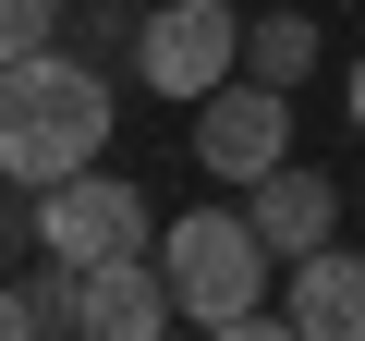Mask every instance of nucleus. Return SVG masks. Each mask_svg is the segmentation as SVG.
<instances>
[{
    "label": "nucleus",
    "mask_w": 365,
    "mask_h": 341,
    "mask_svg": "<svg viewBox=\"0 0 365 341\" xmlns=\"http://www.w3.org/2000/svg\"><path fill=\"white\" fill-rule=\"evenodd\" d=\"M110 122H122V98H110V73L86 61V49H25V61H0V170L37 195V183H61V170H86V158H110Z\"/></svg>",
    "instance_id": "f257e3e1"
},
{
    "label": "nucleus",
    "mask_w": 365,
    "mask_h": 341,
    "mask_svg": "<svg viewBox=\"0 0 365 341\" xmlns=\"http://www.w3.org/2000/svg\"><path fill=\"white\" fill-rule=\"evenodd\" d=\"M158 268H170V305L195 317V329H220V341H256V329H280V305H268V244H256V220L244 208H182V220H158Z\"/></svg>",
    "instance_id": "f03ea898"
},
{
    "label": "nucleus",
    "mask_w": 365,
    "mask_h": 341,
    "mask_svg": "<svg viewBox=\"0 0 365 341\" xmlns=\"http://www.w3.org/2000/svg\"><path fill=\"white\" fill-rule=\"evenodd\" d=\"M158 244V208H146V183H122V170H61V183H37V256H61V268H98V256H146Z\"/></svg>",
    "instance_id": "7ed1b4c3"
},
{
    "label": "nucleus",
    "mask_w": 365,
    "mask_h": 341,
    "mask_svg": "<svg viewBox=\"0 0 365 341\" xmlns=\"http://www.w3.org/2000/svg\"><path fill=\"white\" fill-rule=\"evenodd\" d=\"M122 61L146 73V98H182V110H195L207 86L244 73V13H232V0H158Z\"/></svg>",
    "instance_id": "20e7f679"
},
{
    "label": "nucleus",
    "mask_w": 365,
    "mask_h": 341,
    "mask_svg": "<svg viewBox=\"0 0 365 341\" xmlns=\"http://www.w3.org/2000/svg\"><path fill=\"white\" fill-rule=\"evenodd\" d=\"M292 158V86L268 73H232L195 98V170H220V183H256V170Z\"/></svg>",
    "instance_id": "39448f33"
},
{
    "label": "nucleus",
    "mask_w": 365,
    "mask_h": 341,
    "mask_svg": "<svg viewBox=\"0 0 365 341\" xmlns=\"http://www.w3.org/2000/svg\"><path fill=\"white\" fill-rule=\"evenodd\" d=\"M182 305H170V268L158 256H98V268H73V329L86 341H158Z\"/></svg>",
    "instance_id": "423d86ee"
},
{
    "label": "nucleus",
    "mask_w": 365,
    "mask_h": 341,
    "mask_svg": "<svg viewBox=\"0 0 365 341\" xmlns=\"http://www.w3.org/2000/svg\"><path fill=\"white\" fill-rule=\"evenodd\" d=\"M244 220H256V244L292 268V256L341 244V183H329V170H304V158H280V170H256V183H244Z\"/></svg>",
    "instance_id": "0eeeda50"
},
{
    "label": "nucleus",
    "mask_w": 365,
    "mask_h": 341,
    "mask_svg": "<svg viewBox=\"0 0 365 341\" xmlns=\"http://www.w3.org/2000/svg\"><path fill=\"white\" fill-rule=\"evenodd\" d=\"M280 329H304V341H365V256H353V244H317V256H292Z\"/></svg>",
    "instance_id": "6e6552de"
},
{
    "label": "nucleus",
    "mask_w": 365,
    "mask_h": 341,
    "mask_svg": "<svg viewBox=\"0 0 365 341\" xmlns=\"http://www.w3.org/2000/svg\"><path fill=\"white\" fill-rule=\"evenodd\" d=\"M317 61H329V49H317L304 13H256V25H244V73H268V86H304Z\"/></svg>",
    "instance_id": "1a4fd4ad"
},
{
    "label": "nucleus",
    "mask_w": 365,
    "mask_h": 341,
    "mask_svg": "<svg viewBox=\"0 0 365 341\" xmlns=\"http://www.w3.org/2000/svg\"><path fill=\"white\" fill-rule=\"evenodd\" d=\"M61 13H73V0H0V61L49 49V37H61Z\"/></svg>",
    "instance_id": "9d476101"
},
{
    "label": "nucleus",
    "mask_w": 365,
    "mask_h": 341,
    "mask_svg": "<svg viewBox=\"0 0 365 341\" xmlns=\"http://www.w3.org/2000/svg\"><path fill=\"white\" fill-rule=\"evenodd\" d=\"M25 329H37V280H25V292L0 280V341H25Z\"/></svg>",
    "instance_id": "9b49d317"
},
{
    "label": "nucleus",
    "mask_w": 365,
    "mask_h": 341,
    "mask_svg": "<svg viewBox=\"0 0 365 341\" xmlns=\"http://www.w3.org/2000/svg\"><path fill=\"white\" fill-rule=\"evenodd\" d=\"M341 98H353V134H365V61H353V73H341Z\"/></svg>",
    "instance_id": "f8f14e48"
}]
</instances>
